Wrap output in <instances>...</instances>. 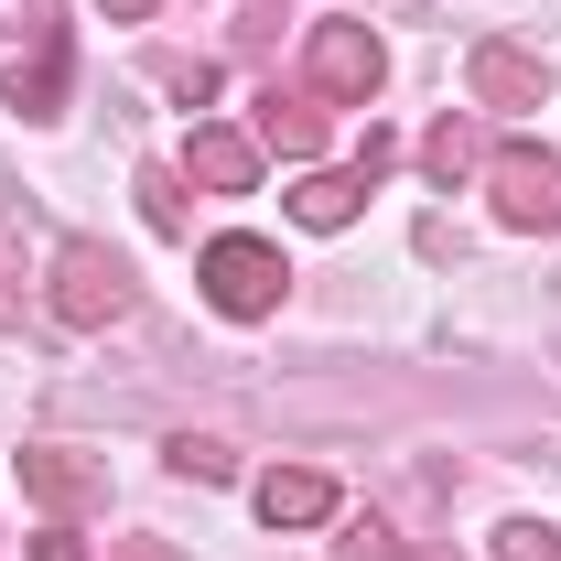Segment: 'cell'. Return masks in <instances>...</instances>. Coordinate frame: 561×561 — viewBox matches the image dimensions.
Wrapping results in <instances>:
<instances>
[{"mask_svg": "<svg viewBox=\"0 0 561 561\" xmlns=\"http://www.w3.org/2000/svg\"><path fill=\"white\" fill-rule=\"evenodd\" d=\"M140 302V280L119 249H98V238H66L55 249V324H76V335H98V324H119Z\"/></svg>", "mask_w": 561, "mask_h": 561, "instance_id": "6da1fadb", "label": "cell"}, {"mask_svg": "<svg viewBox=\"0 0 561 561\" xmlns=\"http://www.w3.org/2000/svg\"><path fill=\"white\" fill-rule=\"evenodd\" d=\"M302 76H313V98H335V108H367V98L389 87V44H378L367 22H313V44H302Z\"/></svg>", "mask_w": 561, "mask_h": 561, "instance_id": "7a4b0ae2", "label": "cell"}, {"mask_svg": "<svg viewBox=\"0 0 561 561\" xmlns=\"http://www.w3.org/2000/svg\"><path fill=\"white\" fill-rule=\"evenodd\" d=\"M280 249L271 238H206V302L227 313V324H260V313H280Z\"/></svg>", "mask_w": 561, "mask_h": 561, "instance_id": "3957f363", "label": "cell"}, {"mask_svg": "<svg viewBox=\"0 0 561 561\" xmlns=\"http://www.w3.org/2000/svg\"><path fill=\"white\" fill-rule=\"evenodd\" d=\"M486 184H496V216H507V227H529V238L561 227V162L551 151L507 140V151H486Z\"/></svg>", "mask_w": 561, "mask_h": 561, "instance_id": "277c9868", "label": "cell"}, {"mask_svg": "<svg viewBox=\"0 0 561 561\" xmlns=\"http://www.w3.org/2000/svg\"><path fill=\"white\" fill-rule=\"evenodd\" d=\"M22 486L44 518H87V507H108V465H87L76 443H44V454H22Z\"/></svg>", "mask_w": 561, "mask_h": 561, "instance_id": "5b68a950", "label": "cell"}, {"mask_svg": "<svg viewBox=\"0 0 561 561\" xmlns=\"http://www.w3.org/2000/svg\"><path fill=\"white\" fill-rule=\"evenodd\" d=\"M465 87H476V108H540V98H551V55H529V44H476Z\"/></svg>", "mask_w": 561, "mask_h": 561, "instance_id": "8992f818", "label": "cell"}, {"mask_svg": "<svg viewBox=\"0 0 561 561\" xmlns=\"http://www.w3.org/2000/svg\"><path fill=\"white\" fill-rule=\"evenodd\" d=\"M184 173H195V184H216V195H249V184H260V140L227 130V119H206V130L184 140Z\"/></svg>", "mask_w": 561, "mask_h": 561, "instance_id": "52a82bcc", "label": "cell"}, {"mask_svg": "<svg viewBox=\"0 0 561 561\" xmlns=\"http://www.w3.org/2000/svg\"><path fill=\"white\" fill-rule=\"evenodd\" d=\"M260 518H271V529H324V518H335V476H313V465L260 476Z\"/></svg>", "mask_w": 561, "mask_h": 561, "instance_id": "ba28073f", "label": "cell"}, {"mask_svg": "<svg viewBox=\"0 0 561 561\" xmlns=\"http://www.w3.org/2000/svg\"><path fill=\"white\" fill-rule=\"evenodd\" d=\"M260 151H291V162H313V151H324V108H313V98H280V87H271V108H260Z\"/></svg>", "mask_w": 561, "mask_h": 561, "instance_id": "9c48e42d", "label": "cell"}, {"mask_svg": "<svg viewBox=\"0 0 561 561\" xmlns=\"http://www.w3.org/2000/svg\"><path fill=\"white\" fill-rule=\"evenodd\" d=\"M55 98H66V33L44 22V55L11 66V108H22V119H55Z\"/></svg>", "mask_w": 561, "mask_h": 561, "instance_id": "30bf717a", "label": "cell"}, {"mask_svg": "<svg viewBox=\"0 0 561 561\" xmlns=\"http://www.w3.org/2000/svg\"><path fill=\"white\" fill-rule=\"evenodd\" d=\"M356 195H367V173H302V184H291V216H302V227H346Z\"/></svg>", "mask_w": 561, "mask_h": 561, "instance_id": "8fae6325", "label": "cell"}, {"mask_svg": "<svg viewBox=\"0 0 561 561\" xmlns=\"http://www.w3.org/2000/svg\"><path fill=\"white\" fill-rule=\"evenodd\" d=\"M421 162H432V184H465V173H486V140H476V119H443V130L421 140Z\"/></svg>", "mask_w": 561, "mask_h": 561, "instance_id": "7c38bea8", "label": "cell"}, {"mask_svg": "<svg viewBox=\"0 0 561 561\" xmlns=\"http://www.w3.org/2000/svg\"><path fill=\"white\" fill-rule=\"evenodd\" d=\"M162 465H173L184 486H227V476H238V454H227L216 432H173V443H162Z\"/></svg>", "mask_w": 561, "mask_h": 561, "instance_id": "4fadbf2b", "label": "cell"}, {"mask_svg": "<svg viewBox=\"0 0 561 561\" xmlns=\"http://www.w3.org/2000/svg\"><path fill=\"white\" fill-rule=\"evenodd\" d=\"M140 216H151L162 238H184V173H162V162H151V173H140Z\"/></svg>", "mask_w": 561, "mask_h": 561, "instance_id": "5bb4252c", "label": "cell"}, {"mask_svg": "<svg viewBox=\"0 0 561 561\" xmlns=\"http://www.w3.org/2000/svg\"><path fill=\"white\" fill-rule=\"evenodd\" d=\"M486 561H561V540H551V529H540V518H507Z\"/></svg>", "mask_w": 561, "mask_h": 561, "instance_id": "9a60e30c", "label": "cell"}, {"mask_svg": "<svg viewBox=\"0 0 561 561\" xmlns=\"http://www.w3.org/2000/svg\"><path fill=\"white\" fill-rule=\"evenodd\" d=\"M335 561H389V529H378V518H356L346 540H335Z\"/></svg>", "mask_w": 561, "mask_h": 561, "instance_id": "2e32d148", "label": "cell"}, {"mask_svg": "<svg viewBox=\"0 0 561 561\" xmlns=\"http://www.w3.org/2000/svg\"><path fill=\"white\" fill-rule=\"evenodd\" d=\"M389 162H400V140H389V130H367V140H356V162H346V173H367V184H378Z\"/></svg>", "mask_w": 561, "mask_h": 561, "instance_id": "e0dca14e", "label": "cell"}, {"mask_svg": "<svg viewBox=\"0 0 561 561\" xmlns=\"http://www.w3.org/2000/svg\"><path fill=\"white\" fill-rule=\"evenodd\" d=\"M33 561H76V529H66V518H55V529L33 540Z\"/></svg>", "mask_w": 561, "mask_h": 561, "instance_id": "ac0fdd59", "label": "cell"}, {"mask_svg": "<svg viewBox=\"0 0 561 561\" xmlns=\"http://www.w3.org/2000/svg\"><path fill=\"white\" fill-rule=\"evenodd\" d=\"M108 561H184V551H173V540H119Z\"/></svg>", "mask_w": 561, "mask_h": 561, "instance_id": "d6986e66", "label": "cell"}, {"mask_svg": "<svg viewBox=\"0 0 561 561\" xmlns=\"http://www.w3.org/2000/svg\"><path fill=\"white\" fill-rule=\"evenodd\" d=\"M98 11H108V22H151V0H98Z\"/></svg>", "mask_w": 561, "mask_h": 561, "instance_id": "ffe728a7", "label": "cell"}]
</instances>
